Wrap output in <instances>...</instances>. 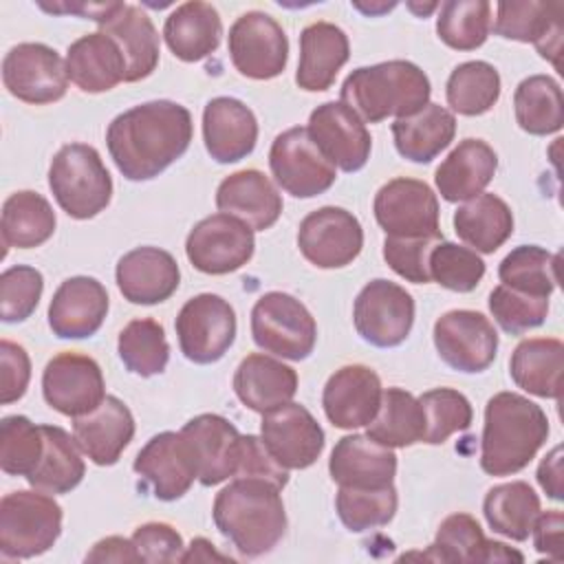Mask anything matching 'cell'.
Listing matches in <instances>:
<instances>
[{
    "instance_id": "cell-1",
    "label": "cell",
    "mask_w": 564,
    "mask_h": 564,
    "mask_svg": "<svg viewBox=\"0 0 564 564\" xmlns=\"http://www.w3.org/2000/svg\"><path fill=\"white\" fill-rule=\"evenodd\" d=\"M192 134V115L185 106L154 99L117 115L108 123L106 145L128 181H150L187 152Z\"/></svg>"
},
{
    "instance_id": "cell-2",
    "label": "cell",
    "mask_w": 564,
    "mask_h": 564,
    "mask_svg": "<svg viewBox=\"0 0 564 564\" xmlns=\"http://www.w3.org/2000/svg\"><path fill=\"white\" fill-rule=\"evenodd\" d=\"M280 487L256 476H234L212 507L216 529L245 557L269 553L286 531Z\"/></svg>"
},
{
    "instance_id": "cell-3",
    "label": "cell",
    "mask_w": 564,
    "mask_h": 564,
    "mask_svg": "<svg viewBox=\"0 0 564 564\" xmlns=\"http://www.w3.org/2000/svg\"><path fill=\"white\" fill-rule=\"evenodd\" d=\"M544 410L518 392H498L485 405L480 467L489 476L522 471L546 443Z\"/></svg>"
},
{
    "instance_id": "cell-4",
    "label": "cell",
    "mask_w": 564,
    "mask_h": 564,
    "mask_svg": "<svg viewBox=\"0 0 564 564\" xmlns=\"http://www.w3.org/2000/svg\"><path fill=\"white\" fill-rule=\"evenodd\" d=\"M427 75L408 59L379 62L355 68L341 84L339 101L364 123H379L388 117L405 119L430 104Z\"/></svg>"
},
{
    "instance_id": "cell-5",
    "label": "cell",
    "mask_w": 564,
    "mask_h": 564,
    "mask_svg": "<svg viewBox=\"0 0 564 564\" xmlns=\"http://www.w3.org/2000/svg\"><path fill=\"white\" fill-rule=\"evenodd\" d=\"M48 187L57 205L77 220L97 216L112 198L110 172L88 143H68L57 150L48 167Z\"/></svg>"
},
{
    "instance_id": "cell-6",
    "label": "cell",
    "mask_w": 564,
    "mask_h": 564,
    "mask_svg": "<svg viewBox=\"0 0 564 564\" xmlns=\"http://www.w3.org/2000/svg\"><path fill=\"white\" fill-rule=\"evenodd\" d=\"M62 533V507L40 489H18L0 500V553L29 560L46 553Z\"/></svg>"
},
{
    "instance_id": "cell-7",
    "label": "cell",
    "mask_w": 564,
    "mask_h": 564,
    "mask_svg": "<svg viewBox=\"0 0 564 564\" xmlns=\"http://www.w3.org/2000/svg\"><path fill=\"white\" fill-rule=\"evenodd\" d=\"M251 337L264 352L302 361L315 348L317 324L297 297L269 291L251 308Z\"/></svg>"
},
{
    "instance_id": "cell-8",
    "label": "cell",
    "mask_w": 564,
    "mask_h": 564,
    "mask_svg": "<svg viewBox=\"0 0 564 564\" xmlns=\"http://www.w3.org/2000/svg\"><path fill=\"white\" fill-rule=\"evenodd\" d=\"M174 328L185 359L205 366L218 361L231 348L236 339V313L225 297L200 293L181 306Z\"/></svg>"
},
{
    "instance_id": "cell-9",
    "label": "cell",
    "mask_w": 564,
    "mask_h": 564,
    "mask_svg": "<svg viewBox=\"0 0 564 564\" xmlns=\"http://www.w3.org/2000/svg\"><path fill=\"white\" fill-rule=\"evenodd\" d=\"M269 167L275 183L295 198H313L330 189L335 165L319 152L306 128L280 132L269 150Z\"/></svg>"
},
{
    "instance_id": "cell-10",
    "label": "cell",
    "mask_w": 564,
    "mask_h": 564,
    "mask_svg": "<svg viewBox=\"0 0 564 564\" xmlns=\"http://www.w3.org/2000/svg\"><path fill=\"white\" fill-rule=\"evenodd\" d=\"M352 322L364 341L377 348L403 344L414 324V300L397 282L370 280L352 306Z\"/></svg>"
},
{
    "instance_id": "cell-11",
    "label": "cell",
    "mask_w": 564,
    "mask_h": 564,
    "mask_svg": "<svg viewBox=\"0 0 564 564\" xmlns=\"http://www.w3.org/2000/svg\"><path fill=\"white\" fill-rule=\"evenodd\" d=\"M4 88L24 104H53L66 95V59L42 42H22L2 59Z\"/></svg>"
},
{
    "instance_id": "cell-12",
    "label": "cell",
    "mask_w": 564,
    "mask_h": 564,
    "mask_svg": "<svg viewBox=\"0 0 564 564\" xmlns=\"http://www.w3.org/2000/svg\"><path fill=\"white\" fill-rule=\"evenodd\" d=\"M375 218L386 236L423 238L443 236L438 227V200L432 187L419 178L397 176L379 187L372 203Z\"/></svg>"
},
{
    "instance_id": "cell-13",
    "label": "cell",
    "mask_w": 564,
    "mask_h": 564,
    "mask_svg": "<svg viewBox=\"0 0 564 564\" xmlns=\"http://www.w3.org/2000/svg\"><path fill=\"white\" fill-rule=\"evenodd\" d=\"M253 249V229L223 212L198 220L185 240V253L192 267L209 275H225L245 267Z\"/></svg>"
},
{
    "instance_id": "cell-14",
    "label": "cell",
    "mask_w": 564,
    "mask_h": 564,
    "mask_svg": "<svg viewBox=\"0 0 564 564\" xmlns=\"http://www.w3.org/2000/svg\"><path fill=\"white\" fill-rule=\"evenodd\" d=\"M227 48L234 68L249 79H273L286 68V33L264 11H247L236 18Z\"/></svg>"
},
{
    "instance_id": "cell-15",
    "label": "cell",
    "mask_w": 564,
    "mask_h": 564,
    "mask_svg": "<svg viewBox=\"0 0 564 564\" xmlns=\"http://www.w3.org/2000/svg\"><path fill=\"white\" fill-rule=\"evenodd\" d=\"M297 247L317 269H341L359 256L364 229L352 212L326 205L304 216L297 229Z\"/></svg>"
},
{
    "instance_id": "cell-16",
    "label": "cell",
    "mask_w": 564,
    "mask_h": 564,
    "mask_svg": "<svg viewBox=\"0 0 564 564\" xmlns=\"http://www.w3.org/2000/svg\"><path fill=\"white\" fill-rule=\"evenodd\" d=\"M434 346L449 368L458 372H482L496 359L498 333L482 313L454 308L436 319Z\"/></svg>"
},
{
    "instance_id": "cell-17",
    "label": "cell",
    "mask_w": 564,
    "mask_h": 564,
    "mask_svg": "<svg viewBox=\"0 0 564 564\" xmlns=\"http://www.w3.org/2000/svg\"><path fill=\"white\" fill-rule=\"evenodd\" d=\"M44 401L64 416H82L106 399V383L99 364L82 352H59L42 372Z\"/></svg>"
},
{
    "instance_id": "cell-18",
    "label": "cell",
    "mask_w": 564,
    "mask_h": 564,
    "mask_svg": "<svg viewBox=\"0 0 564 564\" xmlns=\"http://www.w3.org/2000/svg\"><path fill=\"white\" fill-rule=\"evenodd\" d=\"M132 469L150 485L159 500L172 502L189 491L198 478L194 449L183 432H161L137 454Z\"/></svg>"
},
{
    "instance_id": "cell-19",
    "label": "cell",
    "mask_w": 564,
    "mask_h": 564,
    "mask_svg": "<svg viewBox=\"0 0 564 564\" xmlns=\"http://www.w3.org/2000/svg\"><path fill=\"white\" fill-rule=\"evenodd\" d=\"M260 438L284 469H306L324 452L322 425L293 401L262 414Z\"/></svg>"
},
{
    "instance_id": "cell-20",
    "label": "cell",
    "mask_w": 564,
    "mask_h": 564,
    "mask_svg": "<svg viewBox=\"0 0 564 564\" xmlns=\"http://www.w3.org/2000/svg\"><path fill=\"white\" fill-rule=\"evenodd\" d=\"M319 152L339 170H361L372 150V139L366 123L341 101H326L317 106L306 126Z\"/></svg>"
},
{
    "instance_id": "cell-21",
    "label": "cell",
    "mask_w": 564,
    "mask_h": 564,
    "mask_svg": "<svg viewBox=\"0 0 564 564\" xmlns=\"http://www.w3.org/2000/svg\"><path fill=\"white\" fill-rule=\"evenodd\" d=\"M381 379L364 364L335 370L322 392L326 419L339 430H357L372 423L381 405Z\"/></svg>"
},
{
    "instance_id": "cell-22",
    "label": "cell",
    "mask_w": 564,
    "mask_h": 564,
    "mask_svg": "<svg viewBox=\"0 0 564 564\" xmlns=\"http://www.w3.org/2000/svg\"><path fill=\"white\" fill-rule=\"evenodd\" d=\"M106 286L88 275L64 280L48 304V326L59 339H84L95 335L108 313Z\"/></svg>"
},
{
    "instance_id": "cell-23",
    "label": "cell",
    "mask_w": 564,
    "mask_h": 564,
    "mask_svg": "<svg viewBox=\"0 0 564 564\" xmlns=\"http://www.w3.org/2000/svg\"><path fill=\"white\" fill-rule=\"evenodd\" d=\"M562 18V2H498L494 33L505 40L531 42L544 59L560 66Z\"/></svg>"
},
{
    "instance_id": "cell-24",
    "label": "cell",
    "mask_w": 564,
    "mask_h": 564,
    "mask_svg": "<svg viewBox=\"0 0 564 564\" xmlns=\"http://www.w3.org/2000/svg\"><path fill=\"white\" fill-rule=\"evenodd\" d=\"M181 432L194 449L200 485L214 487L238 474L242 434L225 416L198 414Z\"/></svg>"
},
{
    "instance_id": "cell-25",
    "label": "cell",
    "mask_w": 564,
    "mask_h": 564,
    "mask_svg": "<svg viewBox=\"0 0 564 564\" xmlns=\"http://www.w3.org/2000/svg\"><path fill=\"white\" fill-rule=\"evenodd\" d=\"M115 278L128 302L150 306L172 297L181 284V269L170 251L137 247L119 258Z\"/></svg>"
},
{
    "instance_id": "cell-26",
    "label": "cell",
    "mask_w": 564,
    "mask_h": 564,
    "mask_svg": "<svg viewBox=\"0 0 564 564\" xmlns=\"http://www.w3.org/2000/svg\"><path fill=\"white\" fill-rule=\"evenodd\" d=\"M203 141L216 163H236L253 152L258 119L240 99L214 97L203 110Z\"/></svg>"
},
{
    "instance_id": "cell-27",
    "label": "cell",
    "mask_w": 564,
    "mask_h": 564,
    "mask_svg": "<svg viewBox=\"0 0 564 564\" xmlns=\"http://www.w3.org/2000/svg\"><path fill=\"white\" fill-rule=\"evenodd\" d=\"M73 436L95 465L108 467L115 465L130 445L134 436V416L121 399L106 394L95 410L75 416Z\"/></svg>"
},
{
    "instance_id": "cell-28",
    "label": "cell",
    "mask_w": 564,
    "mask_h": 564,
    "mask_svg": "<svg viewBox=\"0 0 564 564\" xmlns=\"http://www.w3.org/2000/svg\"><path fill=\"white\" fill-rule=\"evenodd\" d=\"M216 207L236 216L253 231L273 227L282 214V196L260 170H238L225 176L216 189Z\"/></svg>"
},
{
    "instance_id": "cell-29",
    "label": "cell",
    "mask_w": 564,
    "mask_h": 564,
    "mask_svg": "<svg viewBox=\"0 0 564 564\" xmlns=\"http://www.w3.org/2000/svg\"><path fill=\"white\" fill-rule=\"evenodd\" d=\"M328 471L339 487H383L394 480L397 454L368 434L341 436L330 452Z\"/></svg>"
},
{
    "instance_id": "cell-30",
    "label": "cell",
    "mask_w": 564,
    "mask_h": 564,
    "mask_svg": "<svg viewBox=\"0 0 564 564\" xmlns=\"http://www.w3.org/2000/svg\"><path fill=\"white\" fill-rule=\"evenodd\" d=\"M99 26V31L119 44L126 57L123 82H139L154 73L159 64V33L141 7L115 2L112 11Z\"/></svg>"
},
{
    "instance_id": "cell-31",
    "label": "cell",
    "mask_w": 564,
    "mask_h": 564,
    "mask_svg": "<svg viewBox=\"0 0 564 564\" xmlns=\"http://www.w3.org/2000/svg\"><path fill=\"white\" fill-rule=\"evenodd\" d=\"M348 57V35L333 22H313L300 33V64L295 84L302 90L322 93L333 86Z\"/></svg>"
},
{
    "instance_id": "cell-32",
    "label": "cell",
    "mask_w": 564,
    "mask_h": 564,
    "mask_svg": "<svg viewBox=\"0 0 564 564\" xmlns=\"http://www.w3.org/2000/svg\"><path fill=\"white\" fill-rule=\"evenodd\" d=\"M498 154L482 139H463L436 167L434 183L447 203L469 200L491 183Z\"/></svg>"
},
{
    "instance_id": "cell-33",
    "label": "cell",
    "mask_w": 564,
    "mask_h": 564,
    "mask_svg": "<svg viewBox=\"0 0 564 564\" xmlns=\"http://www.w3.org/2000/svg\"><path fill=\"white\" fill-rule=\"evenodd\" d=\"M236 397L253 412H269L289 403L297 392V372L262 352L247 355L234 372Z\"/></svg>"
},
{
    "instance_id": "cell-34",
    "label": "cell",
    "mask_w": 564,
    "mask_h": 564,
    "mask_svg": "<svg viewBox=\"0 0 564 564\" xmlns=\"http://www.w3.org/2000/svg\"><path fill=\"white\" fill-rule=\"evenodd\" d=\"M68 79L84 93H106L126 79V57L104 31L75 40L66 51Z\"/></svg>"
},
{
    "instance_id": "cell-35",
    "label": "cell",
    "mask_w": 564,
    "mask_h": 564,
    "mask_svg": "<svg viewBox=\"0 0 564 564\" xmlns=\"http://www.w3.org/2000/svg\"><path fill=\"white\" fill-rule=\"evenodd\" d=\"M163 37L174 57L183 62H198L218 48L223 22L209 2L189 0L167 15Z\"/></svg>"
},
{
    "instance_id": "cell-36",
    "label": "cell",
    "mask_w": 564,
    "mask_h": 564,
    "mask_svg": "<svg viewBox=\"0 0 564 564\" xmlns=\"http://www.w3.org/2000/svg\"><path fill=\"white\" fill-rule=\"evenodd\" d=\"M564 344L555 337L520 341L509 359V375L518 388L542 399H560Z\"/></svg>"
},
{
    "instance_id": "cell-37",
    "label": "cell",
    "mask_w": 564,
    "mask_h": 564,
    "mask_svg": "<svg viewBox=\"0 0 564 564\" xmlns=\"http://www.w3.org/2000/svg\"><path fill=\"white\" fill-rule=\"evenodd\" d=\"M456 134V117L441 104H427L412 117L394 119L392 137L397 152L412 163H430Z\"/></svg>"
},
{
    "instance_id": "cell-38",
    "label": "cell",
    "mask_w": 564,
    "mask_h": 564,
    "mask_svg": "<svg viewBox=\"0 0 564 564\" xmlns=\"http://www.w3.org/2000/svg\"><path fill=\"white\" fill-rule=\"evenodd\" d=\"M454 231L474 251L494 253L513 234V214L496 194H478L454 212Z\"/></svg>"
},
{
    "instance_id": "cell-39",
    "label": "cell",
    "mask_w": 564,
    "mask_h": 564,
    "mask_svg": "<svg viewBox=\"0 0 564 564\" xmlns=\"http://www.w3.org/2000/svg\"><path fill=\"white\" fill-rule=\"evenodd\" d=\"M44 449L35 465V469L26 476V482L33 489L46 494H68L75 489L84 474L86 465L82 458V447L77 445L75 436L57 425H42Z\"/></svg>"
},
{
    "instance_id": "cell-40",
    "label": "cell",
    "mask_w": 564,
    "mask_h": 564,
    "mask_svg": "<svg viewBox=\"0 0 564 564\" xmlns=\"http://www.w3.org/2000/svg\"><path fill=\"white\" fill-rule=\"evenodd\" d=\"M55 225H57V218L51 203L33 189L13 192L2 205L0 231H2V245L7 249L40 247L53 236Z\"/></svg>"
},
{
    "instance_id": "cell-41",
    "label": "cell",
    "mask_w": 564,
    "mask_h": 564,
    "mask_svg": "<svg viewBox=\"0 0 564 564\" xmlns=\"http://www.w3.org/2000/svg\"><path fill=\"white\" fill-rule=\"evenodd\" d=\"M540 498L524 480H511L496 485L482 500V513L487 524L516 542H524L531 535L533 522L540 513Z\"/></svg>"
},
{
    "instance_id": "cell-42",
    "label": "cell",
    "mask_w": 564,
    "mask_h": 564,
    "mask_svg": "<svg viewBox=\"0 0 564 564\" xmlns=\"http://www.w3.org/2000/svg\"><path fill=\"white\" fill-rule=\"evenodd\" d=\"M425 414L414 394L403 388H388L381 394V405L368 436L386 447H410L423 443Z\"/></svg>"
},
{
    "instance_id": "cell-43",
    "label": "cell",
    "mask_w": 564,
    "mask_h": 564,
    "mask_svg": "<svg viewBox=\"0 0 564 564\" xmlns=\"http://www.w3.org/2000/svg\"><path fill=\"white\" fill-rule=\"evenodd\" d=\"M518 126L535 137L553 134L564 123V99L560 84L549 75L524 77L513 93Z\"/></svg>"
},
{
    "instance_id": "cell-44",
    "label": "cell",
    "mask_w": 564,
    "mask_h": 564,
    "mask_svg": "<svg viewBox=\"0 0 564 564\" xmlns=\"http://www.w3.org/2000/svg\"><path fill=\"white\" fill-rule=\"evenodd\" d=\"M445 97L454 112L478 117L491 110L500 97V75L482 59L458 64L445 84Z\"/></svg>"
},
{
    "instance_id": "cell-45",
    "label": "cell",
    "mask_w": 564,
    "mask_h": 564,
    "mask_svg": "<svg viewBox=\"0 0 564 564\" xmlns=\"http://www.w3.org/2000/svg\"><path fill=\"white\" fill-rule=\"evenodd\" d=\"M557 253H551L538 245H520L502 258L498 278L500 284L509 289L535 297H549L557 286Z\"/></svg>"
},
{
    "instance_id": "cell-46",
    "label": "cell",
    "mask_w": 564,
    "mask_h": 564,
    "mask_svg": "<svg viewBox=\"0 0 564 564\" xmlns=\"http://www.w3.org/2000/svg\"><path fill=\"white\" fill-rule=\"evenodd\" d=\"M117 352L123 366L139 377L161 375L170 361V344L163 326L152 317L128 322L117 339Z\"/></svg>"
},
{
    "instance_id": "cell-47",
    "label": "cell",
    "mask_w": 564,
    "mask_h": 564,
    "mask_svg": "<svg viewBox=\"0 0 564 564\" xmlns=\"http://www.w3.org/2000/svg\"><path fill=\"white\" fill-rule=\"evenodd\" d=\"M485 549H487V538L469 513H452L447 516L436 531L434 542L425 553H408L401 560L408 557H421L430 562H447V564H458V562H485Z\"/></svg>"
},
{
    "instance_id": "cell-48",
    "label": "cell",
    "mask_w": 564,
    "mask_h": 564,
    "mask_svg": "<svg viewBox=\"0 0 564 564\" xmlns=\"http://www.w3.org/2000/svg\"><path fill=\"white\" fill-rule=\"evenodd\" d=\"M491 31V4L487 0H447L438 7L436 33L456 51H474Z\"/></svg>"
},
{
    "instance_id": "cell-49",
    "label": "cell",
    "mask_w": 564,
    "mask_h": 564,
    "mask_svg": "<svg viewBox=\"0 0 564 564\" xmlns=\"http://www.w3.org/2000/svg\"><path fill=\"white\" fill-rule=\"evenodd\" d=\"M397 505L399 498L392 482L383 487H339L335 498L337 516L352 533L388 524L397 513Z\"/></svg>"
},
{
    "instance_id": "cell-50",
    "label": "cell",
    "mask_w": 564,
    "mask_h": 564,
    "mask_svg": "<svg viewBox=\"0 0 564 564\" xmlns=\"http://www.w3.org/2000/svg\"><path fill=\"white\" fill-rule=\"evenodd\" d=\"M425 414L423 443L441 445L452 434L465 432L471 425L474 410L469 399L454 388H434L419 397Z\"/></svg>"
},
{
    "instance_id": "cell-51",
    "label": "cell",
    "mask_w": 564,
    "mask_h": 564,
    "mask_svg": "<svg viewBox=\"0 0 564 564\" xmlns=\"http://www.w3.org/2000/svg\"><path fill=\"white\" fill-rule=\"evenodd\" d=\"M44 449L42 425L22 414L0 421V467L9 476H29Z\"/></svg>"
},
{
    "instance_id": "cell-52",
    "label": "cell",
    "mask_w": 564,
    "mask_h": 564,
    "mask_svg": "<svg viewBox=\"0 0 564 564\" xmlns=\"http://www.w3.org/2000/svg\"><path fill=\"white\" fill-rule=\"evenodd\" d=\"M427 269L430 280L456 293L474 291L485 275V262L474 249L447 240H441L430 251Z\"/></svg>"
},
{
    "instance_id": "cell-53",
    "label": "cell",
    "mask_w": 564,
    "mask_h": 564,
    "mask_svg": "<svg viewBox=\"0 0 564 564\" xmlns=\"http://www.w3.org/2000/svg\"><path fill=\"white\" fill-rule=\"evenodd\" d=\"M489 311L505 333L522 335L544 324L549 315V297H535L498 284L489 293Z\"/></svg>"
},
{
    "instance_id": "cell-54",
    "label": "cell",
    "mask_w": 564,
    "mask_h": 564,
    "mask_svg": "<svg viewBox=\"0 0 564 564\" xmlns=\"http://www.w3.org/2000/svg\"><path fill=\"white\" fill-rule=\"evenodd\" d=\"M44 291V278L35 267L15 264L0 275V317L4 324L24 322L35 311Z\"/></svg>"
},
{
    "instance_id": "cell-55",
    "label": "cell",
    "mask_w": 564,
    "mask_h": 564,
    "mask_svg": "<svg viewBox=\"0 0 564 564\" xmlns=\"http://www.w3.org/2000/svg\"><path fill=\"white\" fill-rule=\"evenodd\" d=\"M443 240V236H423V238H394L386 236L383 240V260L388 267L414 284H427L430 251Z\"/></svg>"
},
{
    "instance_id": "cell-56",
    "label": "cell",
    "mask_w": 564,
    "mask_h": 564,
    "mask_svg": "<svg viewBox=\"0 0 564 564\" xmlns=\"http://www.w3.org/2000/svg\"><path fill=\"white\" fill-rule=\"evenodd\" d=\"M130 540L134 544L139 562H181V555L185 551L181 533L167 522H145L134 529Z\"/></svg>"
},
{
    "instance_id": "cell-57",
    "label": "cell",
    "mask_w": 564,
    "mask_h": 564,
    "mask_svg": "<svg viewBox=\"0 0 564 564\" xmlns=\"http://www.w3.org/2000/svg\"><path fill=\"white\" fill-rule=\"evenodd\" d=\"M31 379V359L26 350L9 339L0 341V403L9 405L24 397Z\"/></svg>"
},
{
    "instance_id": "cell-58",
    "label": "cell",
    "mask_w": 564,
    "mask_h": 564,
    "mask_svg": "<svg viewBox=\"0 0 564 564\" xmlns=\"http://www.w3.org/2000/svg\"><path fill=\"white\" fill-rule=\"evenodd\" d=\"M236 476H256L264 478L280 489L286 487L289 482V469H284L267 449L260 436L253 434H242V447H240V465Z\"/></svg>"
},
{
    "instance_id": "cell-59",
    "label": "cell",
    "mask_w": 564,
    "mask_h": 564,
    "mask_svg": "<svg viewBox=\"0 0 564 564\" xmlns=\"http://www.w3.org/2000/svg\"><path fill=\"white\" fill-rule=\"evenodd\" d=\"M562 529H564V516L557 509L540 511L533 522V546L538 553L546 555L553 562H560L562 555Z\"/></svg>"
},
{
    "instance_id": "cell-60",
    "label": "cell",
    "mask_w": 564,
    "mask_h": 564,
    "mask_svg": "<svg viewBox=\"0 0 564 564\" xmlns=\"http://www.w3.org/2000/svg\"><path fill=\"white\" fill-rule=\"evenodd\" d=\"M86 562H139L132 540L121 535H108L99 540L84 557Z\"/></svg>"
},
{
    "instance_id": "cell-61",
    "label": "cell",
    "mask_w": 564,
    "mask_h": 564,
    "mask_svg": "<svg viewBox=\"0 0 564 564\" xmlns=\"http://www.w3.org/2000/svg\"><path fill=\"white\" fill-rule=\"evenodd\" d=\"M538 482L546 491L549 498L562 500L564 498V478H562V445H555L538 467Z\"/></svg>"
},
{
    "instance_id": "cell-62",
    "label": "cell",
    "mask_w": 564,
    "mask_h": 564,
    "mask_svg": "<svg viewBox=\"0 0 564 564\" xmlns=\"http://www.w3.org/2000/svg\"><path fill=\"white\" fill-rule=\"evenodd\" d=\"M181 562H231V557L218 553L207 538H194L192 544L183 551Z\"/></svg>"
},
{
    "instance_id": "cell-63",
    "label": "cell",
    "mask_w": 564,
    "mask_h": 564,
    "mask_svg": "<svg viewBox=\"0 0 564 564\" xmlns=\"http://www.w3.org/2000/svg\"><path fill=\"white\" fill-rule=\"evenodd\" d=\"M485 562H524V555L520 551L509 549L502 542L496 540H487V549H485Z\"/></svg>"
}]
</instances>
